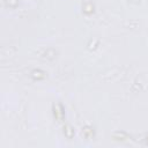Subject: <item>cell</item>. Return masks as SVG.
<instances>
[{
	"mask_svg": "<svg viewBox=\"0 0 148 148\" xmlns=\"http://www.w3.org/2000/svg\"><path fill=\"white\" fill-rule=\"evenodd\" d=\"M52 109H53V114H54L56 119L59 120V121L62 120L64 117H65V110H64L62 105L60 103H54L53 106H52Z\"/></svg>",
	"mask_w": 148,
	"mask_h": 148,
	"instance_id": "6da1fadb",
	"label": "cell"
},
{
	"mask_svg": "<svg viewBox=\"0 0 148 148\" xmlns=\"http://www.w3.org/2000/svg\"><path fill=\"white\" fill-rule=\"evenodd\" d=\"M64 134L68 138V139H72L73 135H74V130L72 128L71 125H65L64 126Z\"/></svg>",
	"mask_w": 148,
	"mask_h": 148,
	"instance_id": "7a4b0ae2",
	"label": "cell"
},
{
	"mask_svg": "<svg viewBox=\"0 0 148 148\" xmlns=\"http://www.w3.org/2000/svg\"><path fill=\"white\" fill-rule=\"evenodd\" d=\"M82 133H83V135H84L87 139H90V138L94 135V130H92L91 127L86 126V127L82 130Z\"/></svg>",
	"mask_w": 148,
	"mask_h": 148,
	"instance_id": "3957f363",
	"label": "cell"
},
{
	"mask_svg": "<svg viewBox=\"0 0 148 148\" xmlns=\"http://www.w3.org/2000/svg\"><path fill=\"white\" fill-rule=\"evenodd\" d=\"M32 76L35 79H44L45 77V73L42 72V71H32Z\"/></svg>",
	"mask_w": 148,
	"mask_h": 148,
	"instance_id": "277c9868",
	"label": "cell"
},
{
	"mask_svg": "<svg viewBox=\"0 0 148 148\" xmlns=\"http://www.w3.org/2000/svg\"><path fill=\"white\" fill-rule=\"evenodd\" d=\"M146 141H147V143H148V135H147V138H146Z\"/></svg>",
	"mask_w": 148,
	"mask_h": 148,
	"instance_id": "5b68a950",
	"label": "cell"
}]
</instances>
